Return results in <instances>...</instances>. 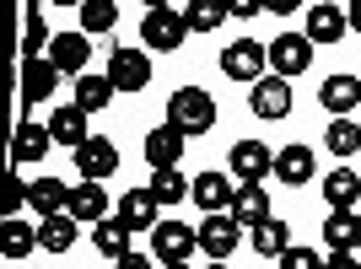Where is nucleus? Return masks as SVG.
<instances>
[{"instance_id":"nucleus-1","label":"nucleus","mask_w":361,"mask_h":269,"mask_svg":"<svg viewBox=\"0 0 361 269\" xmlns=\"http://www.w3.org/2000/svg\"><path fill=\"white\" fill-rule=\"evenodd\" d=\"M167 124L178 134H205L216 130V103H211V92H200V87H178L173 92V103H167Z\"/></svg>"},{"instance_id":"nucleus-2","label":"nucleus","mask_w":361,"mask_h":269,"mask_svg":"<svg viewBox=\"0 0 361 269\" xmlns=\"http://www.w3.org/2000/svg\"><path fill=\"white\" fill-rule=\"evenodd\" d=\"M183 38H189V22H183L178 6H146V16H140V44H146V49L173 54Z\"/></svg>"},{"instance_id":"nucleus-3","label":"nucleus","mask_w":361,"mask_h":269,"mask_svg":"<svg viewBox=\"0 0 361 269\" xmlns=\"http://www.w3.org/2000/svg\"><path fill=\"white\" fill-rule=\"evenodd\" d=\"M221 75L226 81H243V87H259L270 75V49L254 44V38H238V44L221 49Z\"/></svg>"},{"instance_id":"nucleus-4","label":"nucleus","mask_w":361,"mask_h":269,"mask_svg":"<svg viewBox=\"0 0 361 269\" xmlns=\"http://www.w3.org/2000/svg\"><path fill=\"white\" fill-rule=\"evenodd\" d=\"M195 248H200V226H189V221H162L151 232V254L162 264H189Z\"/></svg>"},{"instance_id":"nucleus-5","label":"nucleus","mask_w":361,"mask_h":269,"mask_svg":"<svg viewBox=\"0 0 361 269\" xmlns=\"http://www.w3.org/2000/svg\"><path fill=\"white\" fill-rule=\"evenodd\" d=\"M108 81H114V92H146L151 87V54L146 49H114L108 54Z\"/></svg>"},{"instance_id":"nucleus-6","label":"nucleus","mask_w":361,"mask_h":269,"mask_svg":"<svg viewBox=\"0 0 361 269\" xmlns=\"http://www.w3.org/2000/svg\"><path fill=\"white\" fill-rule=\"evenodd\" d=\"M270 49V75H281V81H291V75H302L307 65H313V44H307V32H281Z\"/></svg>"},{"instance_id":"nucleus-7","label":"nucleus","mask_w":361,"mask_h":269,"mask_svg":"<svg viewBox=\"0 0 361 269\" xmlns=\"http://www.w3.org/2000/svg\"><path fill=\"white\" fill-rule=\"evenodd\" d=\"M238 237H243V226L232 215H205L200 221V254L211 258V264H226V258L238 254Z\"/></svg>"},{"instance_id":"nucleus-8","label":"nucleus","mask_w":361,"mask_h":269,"mask_svg":"<svg viewBox=\"0 0 361 269\" xmlns=\"http://www.w3.org/2000/svg\"><path fill=\"white\" fill-rule=\"evenodd\" d=\"M75 173H81V183H108L114 173H119V151H114V140L92 134L87 146L75 151Z\"/></svg>"},{"instance_id":"nucleus-9","label":"nucleus","mask_w":361,"mask_h":269,"mask_svg":"<svg viewBox=\"0 0 361 269\" xmlns=\"http://www.w3.org/2000/svg\"><path fill=\"white\" fill-rule=\"evenodd\" d=\"M183 151H189V134H178L173 124L146 130V162H151V173H173V167L183 162Z\"/></svg>"},{"instance_id":"nucleus-10","label":"nucleus","mask_w":361,"mask_h":269,"mask_svg":"<svg viewBox=\"0 0 361 269\" xmlns=\"http://www.w3.org/2000/svg\"><path fill=\"white\" fill-rule=\"evenodd\" d=\"M275 173V151L264 140H238L232 146V178L238 183H264Z\"/></svg>"},{"instance_id":"nucleus-11","label":"nucleus","mask_w":361,"mask_h":269,"mask_svg":"<svg viewBox=\"0 0 361 269\" xmlns=\"http://www.w3.org/2000/svg\"><path fill=\"white\" fill-rule=\"evenodd\" d=\"M49 65L60 75H87V60H92V49H87V32H54V44H49V54H44Z\"/></svg>"},{"instance_id":"nucleus-12","label":"nucleus","mask_w":361,"mask_h":269,"mask_svg":"<svg viewBox=\"0 0 361 269\" xmlns=\"http://www.w3.org/2000/svg\"><path fill=\"white\" fill-rule=\"evenodd\" d=\"M345 32H350L345 6H329V0L307 6V44H340Z\"/></svg>"},{"instance_id":"nucleus-13","label":"nucleus","mask_w":361,"mask_h":269,"mask_svg":"<svg viewBox=\"0 0 361 269\" xmlns=\"http://www.w3.org/2000/svg\"><path fill=\"white\" fill-rule=\"evenodd\" d=\"M195 205L200 210H211V215H226L232 210V199H238V183L226 178V173H195Z\"/></svg>"},{"instance_id":"nucleus-14","label":"nucleus","mask_w":361,"mask_h":269,"mask_svg":"<svg viewBox=\"0 0 361 269\" xmlns=\"http://www.w3.org/2000/svg\"><path fill=\"white\" fill-rule=\"evenodd\" d=\"M119 221L130 226V232H157V226H162L157 194H151V189H130V194L119 199Z\"/></svg>"},{"instance_id":"nucleus-15","label":"nucleus","mask_w":361,"mask_h":269,"mask_svg":"<svg viewBox=\"0 0 361 269\" xmlns=\"http://www.w3.org/2000/svg\"><path fill=\"white\" fill-rule=\"evenodd\" d=\"M226 215H232L243 232H254L259 221H270V189H264V183H238V199H232Z\"/></svg>"},{"instance_id":"nucleus-16","label":"nucleus","mask_w":361,"mask_h":269,"mask_svg":"<svg viewBox=\"0 0 361 269\" xmlns=\"http://www.w3.org/2000/svg\"><path fill=\"white\" fill-rule=\"evenodd\" d=\"M313 173H318L313 146H281V151H275V178H281V183L302 189V183H313Z\"/></svg>"},{"instance_id":"nucleus-17","label":"nucleus","mask_w":361,"mask_h":269,"mask_svg":"<svg viewBox=\"0 0 361 269\" xmlns=\"http://www.w3.org/2000/svg\"><path fill=\"white\" fill-rule=\"evenodd\" d=\"M254 119H286L291 113V81H281V75H264L254 87Z\"/></svg>"},{"instance_id":"nucleus-18","label":"nucleus","mask_w":361,"mask_h":269,"mask_svg":"<svg viewBox=\"0 0 361 269\" xmlns=\"http://www.w3.org/2000/svg\"><path fill=\"white\" fill-rule=\"evenodd\" d=\"M324 248H329V254H356L361 248V215L356 210H329V221H324Z\"/></svg>"},{"instance_id":"nucleus-19","label":"nucleus","mask_w":361,"mask_h":269,"mask_svg":"<svg viewBox=\"0 0 361 269\" xmlns=\"http://www.w3.org/2000/svg\"><path fill=\"white\" fill-rule=\"evenodd\" d=\"M54 87H60V70H54L49 60H22V108L49 103Z\"/></svg>"},{"instance_id":"nucleus-20","label":"nucleus","mask_w":361,"mask_h":269,"mask_svg":"<svg viewBox=\"0 0 361 269\" xmlns=\"http://www.w3.org/2000/svg\"><path fill=\"white\" fill-rule=\"evenodd\" d=\"M49 134H54V146H71V156H75V151L92 140V134H87V113H81L75 103H60V108H54V119H49Z\"/></svg>"},{"instance_id":"nucleus-21","label":"nucleus","mask_w":361,"mask_h":269,"mask_svg":"<svg viewBox=\"0 0 361 269\" xmlns=\"http://www.w3.org/2000/svg\"><path fill=\"white\" fill-rule=\"evenodd\" d=\"M49 146H54L49 124H16V134H11V167H22V162H44Z\"/></svg>"},{"instance_id":"nucleus-22","label":"nucleus","mask_w":361,"mask_h":269,"mask_svg":"<svg viewBox=\"0 0 361 269\" xmlns=\"http://www.w3.org/2000/svg\"><path fill=\"white\" fill-rule=\"evenodd\" d=\"M318 103L329 108L334 119H350V108L361 103V81L356 75H329V81L318 87Z\"/></svg>"},{"instance_id":"nucleus-23","label":"nucleus","mask_w":361,"mask_h":269,"mask_svg":"<svg viewBox=\"0 0 361 269\" xmlns=\"http://www.w3.org/2000/svg\"><path fill=\"white\" fill-rule=\"evenodd\" d=\"M248 248H254L259 258H281V254H291V226L281 221V215L259 221L254 232H248Z\"/></svg>"},{"instance_id":"nucleus-24","label":"nucleus","mask_w":361,"mask_h":269,"mask_svg":"<svg viewBox=\"0 0 361 269\" xmlns=\"http://www.w3.org/2000/svg\"><path fill=\"white\" fill-rule=\"evenodd\" d=\"M71 215L81 226H103L108 221V189H103V183H81V189H71Z\"/></svg>"},{"instance_id":"nucleus-25","label":"nucleus","mask_w":361,"mask_h":269,"mask_svg":"<svg viewBox=\"0 0 361 269\" xmlns=\"http://www.w3.org/2000/svg\"><path fill=\"white\" fill-rule=\"evenodd\" d=\"M49 44H54V32H49V22H44V6L32 0L27 11H22V60H44Z\"/></svg>"},{"instance_id":"nucleus-26","label":"nucleus","mask_w":361,"mask_h":269,"mask_svg":"<svg viewBox=\"0 0 361 269\" xmlns=\"http://www.w3.org/2000/svg\"><path fill=\"white\" fill-rule=\"evenodd\" d=\"M32 248H38V226H27V221H0V258L6 264H16V258H27Z\"/></svg>"},{"instance_id":"nucleus-27","label":"nucleus","mask_w":361,"mask_h":269,"mask_svg":"<svg viewBox=\"0 0 361 269\" xmlns=\"http://www.w3.org/2000/svg\"><path fill=\"white\" fill-rule=\"evenodd\" d=\"M75 226H81V221H75L71 210L38 221V248H44V254H71V248H75Z\"/></svg>"},{"instance_id":"nucleus-28","label":"nucleus","mask_w":361,"mask_h":269,"mask_svg":"<svg viewBox=\"0 0 361 269\" xmlns=\"http://www.w3.org/2000/svg\"><path fill=\"white\" fill-rule=\"evenodd\" d=\"M92 248L103 258H114V264H119L124 254H135V248H130V226H124L119 215H108L103 226H92Z\"/></svg>"},{"instance_id":"nucleus-29","label":"nucleus","mask_w":361,"mask_h":269,"mask_svg":"<svg viewBox=\"0 0 361 269\" xmlns=\"http://www.w3.org/2000/svg\"><path fill=\"white\" fill-rule=\"evenodd\" d=\"M324 199H329V210H356V199H361V173L334 167L329 178H324Z\"/></svg>"},{"instance_id":"nucleus-30","label":"nucleus","mask_w":361,"mask_h":269,"mask_svg":"<svg viewBox=\"0 0 361 269\" xmlns=\"http://www.w3.org/2000/svg\"><path fill=\"white\" fill-rule=\"evenodd\" d=\"M75 108H81V113H103L108 103H114V81H108V75H81V81H75V97H71Z\"/></svg>"},{"instance_id":"nucleus-31","label":"nucleus","mask_w":361,"mask_h":269,"mask_svg":"<svg viewBox=\"0 0 361 269\" xmlns=\"http://www.w3.org/2000/svg\"><path fill=\"white\" fill-rule=\"evenodd\" d=\"M32 210H38V215H65V210H71V189H65L60 178H38L32 183Z\"/></svg>"},{"instance_id":"nucleus-32","label":"nucleus","mask_w":361,"mask_h":269,"mask_svg":"<svg viewBox=\"0 0 361 269\" xmlns=\"http://www.w3.org/2000/svg\"><path fill=\"white\" fill-rule=\"evenodd\" d=\"M232 16V6H211V0H189L183 6V22H189V32H216Z\"/></svg>"},{"instance_id":"nucleus-33","label":"nucleus","mask_w":361,"mask_h":269,"mask_svg":"<svg viewBox=\"0 0 361 269\" xmlns=\"http://www.w3.org/2000/svg\"><path fill=\"white\" fill-rule=\"evenodd\" d=\"M151 194H157V205H178V199H189V189H195V183L183 178L178 167H173V173H151V183H146Z\"/></svg>"},{"instance_id":"nucleus-34","label":"nucleus","mask_w":361,"mask_h":269,"mask_svg":"<svg viewBox=\"0 0 361 269\" xmlns=\"http://www.w3.org/2000/svg\"><path fill=\"white\" fill-rule=\"evenodd\" d=\"M324 146H329L334 156H356L361 151V124L356 119H334L329 130H324Z\"/></svg>"},{"instance_id":"nucleus-35","label":"nucleus","mask_w":361,"mask_h":269,"mask_svg":"<svg viewBox=\"0 0 361 269\" xmlns=\"http://www.w3.org/2000/svg\"><path fill=\"white\" fill-rule=\"evenodd\" d=\"M114 22H119V6H114V0H87V6H81V32H114Z\"/></svg>"},{"instance_id":"nucleus-36","label":"nucleus","mask_w":361,"mask_h":269,"mask_svg":"<svg viewBox=\"0 0 361 269\" xmlns=\"http://www.w3.org/2000/svg\"><path fill=\"white\" fill-rule=\"evenodd\" d=\"M0 189H6V221L16 215V205H32V183H22L16 173H11L6 183H0Z\"/></svg>"},{"instance_id":"nucleus-37","label":"nucleus","mask_w":361,"mask_h":269,"mask_svg":"<svg viewBox=\"0 0 361 269\" xmlns=\"http://www.w3.org/2000/svg\"><path fill=\"white\" fill-rule=\"evenodd\" d=\"M281 269H324V258L313 248H291V254H281Z\"/></svg>"},{"instance_id":"nucleus-38","label":"nucleus","mask_w":361,"mask_h":269,"mask_svg":"<svg viewBox=\"0 0 361 269\" xmlns=\"http://www.w3.org/2000/svg\"><path fill=\"white\" fill-rule=\"evenodd\" d=\"M324 269H361V258L356 254H329V258H324Z\"/></svg>"},{"instance_id":"nucleus-39","label":"nucleus","mask_w":361,"mask_h":269,"mask_svg":"<svg viewBox=\"0 0 361 269\" xmlns=\"http://www.w3.org/2000/svg\"><path fill=\"white\" fill-rule=\"evenodd\" d=\"M114 269H151V254H124Z\"/></svg>"},{"instance_id":"nucleus-40","label":"nucleus","mask_w":361,"mask_h":269,"mask_svg":"<svg viewBox=\"0 0 361 269\" xmlns=\"http://www.w3.org/2000/svg\"><path fill=\"white\" fill-rule=\"evenodd\" d=\"M345 16H350V32H361V0H356V6H345Z\"/></svg>"},{"instance_id":"nucleus-41","label":"nucleus","mask_w":361,"mask_h":269,"mask_svg":"<svg viewBox=\"0 0 361 269\" xmlns=\"http://www.w3.org/2000/svg\"><path fill=\"white\" fill-rule=\"evenodd\" d=\"M162 269H189V264H162Z\"/></svg>"},{"instance_id":"nucleus-42","label":"nucleus","mask_w":361,"mask_h":269,"mask_svg":"<svg viewBox=\"0 0 361 269\" xmlns=\"http://www.w3.org/2000/svg\"><path fill=\"white\" fill-rule=\"evenodd\" d=\"M205 269H226V264H205Z\"/></svg>"}]
</instances>
